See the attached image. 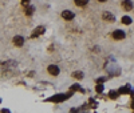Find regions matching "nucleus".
I'll list each match as a JSON object with an SVG mask.
<instances>
[{"mask_svg": "<svg viewBox=\"0 0 134 113\" xmlns=\"http://www.w3.org/2000/svg\"><path fill=\"white\" fill-rule=\"evenodd\" d=\"M48 73L52 75V76H58V75H59V67L55 65V64L48 65Z\"/></svg>", "mask_w": 134, "mask_h": 113, "instance_id": "7ed1b4c3", "label": "nucleus"}, {"mask_svg": "<svg viewBox=\"0 0 134 113\" xmlns=\"http://www.w3.org/2000/svg\"><path fill=\"white\" fill-rule=\"evenodd\" d=\"M122 23H124L125 25H130L131 24V17L130 16H124L122 17Z\"/></svg>", "mask_w": 134, "mask_h": 113, "instance_id": "9d476101", "label": "nucleus"}, {"mask_svg": "<svg viewBox=\"0 0 134 113\" xmlns=\"http://www.w3.org/2000/svg\"><path fill=\"white\" fill-rule=\"evenodd\" d=\"M130 95H131V97H133V100H134V90H131V92H130Z\"/></svg>", "mask_w": 134, "mask_h": 113, "instance_id": "aec40b11", "label": "nucleus"}, {"mask_svg": "<svg viewBox=\"0 0 134 113\" xmlns=\"http://www.w3.org/2000/svg\"><path fill=\"white\" fill-rule=\"evenodd\" d=\"M113 37H114L115 40H122V39L125 37V32L121 31V29H117V31L113 32Z\"/></svg>", "mask_w": 134, "mask_h": 113, "instance_id": "20e7f679", "label": "nucleus"}, {"mask_svg": "<svg viewBox=\"0 0 134 113\" xmlns=\"http://www.w3.org/2000/svg\"><path fill=\"white\" fill-rule=\"evenodd\" d=\"M9 109H2V113H8Z\"/></svg>", "mask_w": 134, "mask_h": 113, "instance_id": "a211bd4d", "label": "nucleus"}, {"mask_svg": "<svg viewBox=\"0 0 134 113\" xmlns=\"http://www.w3.org/2000/svg\"><path fill=\"white\" fill-rule=\"evenodd\" d=\"M87 3H88V0H75V4L78 7H85Z\"/></svg>", "mask_w": 134, "mask_h": 113, "instance_id": "9b49d317", "label": "nucleus"}, {"mask_svg": "<svg viewBox=\"0 0 134 113\" xmlns=\"http://www.w3.org/2000/svg\"><path fill=\"white\" fill-rule=\"evenodd\" d=\"M122 7H124L125 11H131V9H133V3H131V0H124Z\"/></svg>", "mask_w": 134, "mask_h": 113, "instance_id": "0eeeda50", "label": "nucleus"}, {"mask_svg": "<svg viewBox=\"0 0 134 113\" xmlns=\"http://www.w3.org/2000/svg\"><path fill=\"white\" fill-rule=\"evenodd\" d=\"M72 95L69 93V95H63V93H59V95H54L52 97L48 98V101H51V103H62V101L67 100L69 97H71Z\"/></svg>", "mask_w": 134, "mask_h": 113, "instance_id": "f257e3e1", "label": "nucleus"}, {"mask_svg": "<svg viewBox=\"0 0 134 113\" xmlns=\"http://www.w3.org/2000/svg\"><path fill=\"white\" fill-rule=\"evenodd\" d=\"M62 17L64 20H72L74 19V14L71 12V11H63V12H62Z\"/></svg>", "mask_w": 134, "mask_h": 113, "instance_id": "423d86ee", "label": "nucleus"}, {"mask_svg": "<svg viewBox=\"0 0 134 113\" xmlns=\"http://www.w3.org/2000/svg\"><path fill=\"white\" fill-rule=\"evenodd\" d=\"M72 77L79 80V78H83V73H82V72H74V73H72Z\"/></svg>", "mask_w": 134, "mask_h": 113, "instance_id": "4468645a", "label": "nucleus"}, {"mask_svg": "<svg viewBox=\"0 0 134 113\" xmlns=\"http://www.w3.org/2000/svg\"><path fill=\"white\" fill-rule=\"evenodd\" d=\"M14 44L16 45V47H21V45L24 44V39L21 36H15L14 37Z\"/></svg>", "mask_w": 134, "mask_h": 113, "instance_id": "6e6552de", "label": "nucleus"}, {"mask_svg": "<svg viewBox=\"0 0 134 113\" xmlns=\"http://www.w3.org/2000/svg\"><path fill=\"white\" fill-rule=\"evenodd\" d=\"M44 31H46V28H44V27H38V28H35V29H34V32H32V35H31V37H32V39H35V37L43 35Z\"/></svg>", "mask_w": 134, "mask_h": 113, "instance_id": "f03ea898", "label": "nucleus"}, {"mask_svg": "<svg viewBox=\"0 0 134 113\" xmlns=\"http://www.w3.org/2000/svg\"><path fill=\"white\" fill-rule=\"evenodd\" d=\"M109 96H110V98H113V100H115V98L118 97V92H114V90H111V92L109 93Z\"/></svg>", "mask_w": 134, "mask_h": 113, "instance_id": "dca6fc26", "label": "nucleus"}, {"mask_svg": "<svg viewBox=\"0 0 134 113\" xmlns=\"http://www.w3.org/2000/svg\"><path fill=\"white\" fill-rule=\"evenodd\" d=\"M133 109H134V103H133Z\"/></svg>", "mask_w": 134, "mask_h": 113, "instance_id": "4be33fe9", "label": "nucleus"}, {"mask_svg": "<svg viewBox=\"0 0 134 113\" xmlns=\"http://www.w3.org/2000/svg\"><path fill=\"white\" fill-rule=\"evenodd\" d=\"M98 2H100V3H105V2H106V0H98Z\"/></svg>", "mask_w": 134, "mask_h": 113, "instance_id": "412c9836", "label": "nucleus"}, {"mask_svg": "<svg viewBox=\"0 0 134 113\" xmlns=\"http://www.w3.org/2000/svg\"><path fill=\"white\" fill-rule=\"evenodd\" d=\"M130 92H131V87L130 85H125V87L119 88V90H118V93H121V95L122 93H124V95L125 93H130Z\"/></svg>", "mask_w": 134, "mask_h": 113, "instance_id": "1a4fd4ad", "label": "nucleus"}, {"mask_svg": "<svg viewBox=\"0 0 134 113\" xmlns=\"http://www.w3.org/2000/svg\"><path fill=\"white\" fill-rule=\"evenodd\" d=\"M34 11H35V8H34V7H27L26 8V15L27 16H31L34 14Z\"/></svg>", "mask_w": 134, "mask_h": 113, "instance_id": "ddd939ff", "label": "nucleus"}, {"mask_svg": "<svg viewBox=\"0 0 134 113\" xmlns=\"http://www.w3.org/2000/svg\"><path fill=\"white\" fill-rule=\"evenodd\" d=\"M0 103H2V98H0Z\"/></svg>", "mask_w": 134, "mask_h": 113, "instance_id": "5701e85b", "label": "nucleus"}, {"mask_svg": "<svg viewBox=\"0 0 134 113\" xmlns=\"http://www.w3.org/2000/svg\"><path fill=\"white\" fill-rule=\"evenodd\" d=\"M21 3H23L24 5H27V4L30 3V0H21Z\"/></svg>", "mask_w": 134, "mask_h": 113, "instance_id": "f3484780", "label": "nucleus"}, {"mask_svg": "<svg viewBox=\"0 0 134 113\" xmlns=\"http://www.w3.org/2000/svg\"><path fill=\"white\" fill-rule=\"evenodd\" d=\"M97 81H98V83H103V81H105V78H98Z\"/></svg>", "mask_w": 134, "mask_h": 113, "instance_id": "6ab92c4d", "label": "nucleus"}, {"mask_svg": "<svg viewBox=\"0 0 134 113\" xmlns=\"http://www.w3.org/2000/svg\"><path fill=\"white\" fill-rule=\"evenodd\" d=\"M76 90H81V92H82V88H81L79 85H78V84H75V85H72V87H71V89H70V92H69V93H71V95H72L74 92H76Z\"/></svg>", "mask_w": 134, "mask_h": 113, "instance_id": "f8f14e48", "label": "nucleus"}, {"mask_svg": "<svg viewBox=\"0 0 134 113\" xmlns=\"http://www.w3.org/2000/svg\"><path fill=\"white\" fill-rule=\"evenodd\" d=\"M95 90L98 93H102L103 92V85H100V83H98V85L95 87Z\"/></svg>", "mask_w": 134, "mask_h": 113, "instance_id": "2eb2a0df", "label": "nucleus"}, {"mask_svg": "<svg viewBox=\"0 0 134 113\" xmlns=\"http://www.w3.org/2000/svg\"><path fill=\"white\" fill-rule=\"evenodd\" d=\"M102 19L106 20V21H114V20H115L114 15H113V14H110V12H107V11L102 14Z\"/></svg>", "mask_w": 134, "mask_h": 113, "instance_id": "39448f33", "label": "nucleus"}]
</instances>
